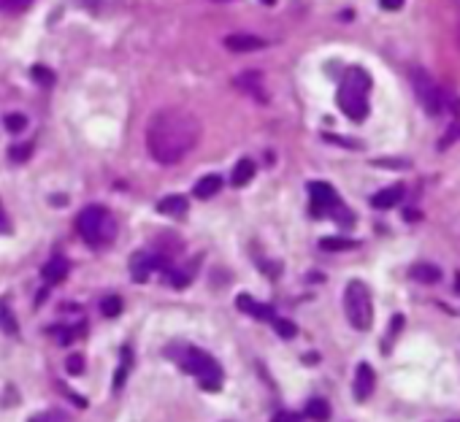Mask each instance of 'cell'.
Segmentation results:
<instances>
[{"label":"cell","mask_w":460,"mask_h":422,"mask_svg":"<svg viewBox=\"0 0 460 422\" xmlns=\"http://www.w3.org/2000/svg\"><path fill=\"white\" fill-rule=\"evenodd\" d=\"M201 138L198 119L184 108L157 111L147 128V149L160 165H174L187 157Z\"/></svg>","instance_id":"6da1fadb"},{"label":"cell","mask_w":460,"mask_h":422,"mask_svg":"<svg viewBox=\"0 0 460 422\" xmlns=\"http://www.w3.org/2000/svg\"><path fill=\"white\" fill-rule=\"evenodd\" d=\"M168 357L176 360L187 374L198 376V385L203 390H219L222 387V368L212 355H206L203 349L187 347V344H171L168 347Z\"/></svg>","instance_id":"7a4b0ae2"},{"label":"cell","mask_w":460,"mask_h":422,"mask_svg":"<svg viewBox=\"0 0 460 422\" xmlns=\"http://www.w3.org/2000/svg\"><path fill=\"white\" fill-rule=\"evenodd\" d=\"M368 90H371V76L360 68H349L338 87V108L349 119L363 122L368 114Z\"/></svg>","instance_id":"3957f363"},{"label":"cell","mask_w":460,"mask_h":422,"mask_svg":"<svg viewBox=\"0 0 460 422\" xmlns=\"http://www.w3.org/2000/svg\"><path fill=\"white\" fill-rule=\"evenodd\" d=\"M76 227H79V236H82L90 247H95V249L109 247V244L117 238V222H114V217H111L103 206H87V209L79 214Z\"/></svg>","instance_id":"277c9868"},{"label":"cell","mask_w":460,"mask_h":422,"mask_svg":"<svg viewBox=\"0 0 460 422\" xmlns=\"http://www.w3.org/2000/svg\"><path fill=\"white\" fill-rule=\"evenodd\" d=\"M344 311L347 320L355 330H368L374 323V303H371V292L360 279H352L344 290Z\"/></svg>","instance_id":"5b68a950"},{"label":"cell","mask_w":460,"mask_h":422,"mask_svg":"<svg viewBox=\"0 0 460 422\" xmlns=\"http://www.w3.org/2000/svg\"><path fill=\"white\" fill-rule=\"evenodd\" d=\"M412 87H414L417 103H420V108H423L425 114H430V117L444 114L447 97H444L441 87L433 81V76H430L425 68H412Z\"/></svg>","instance_id":"8992f818"},{"label":"cell","mask_w":460,"mask_h":422,"mask_svg":"<svg viewBox=\"0 0 460 422\" xmlns=\"http://www.w3.org/2000/svg\"><path fill=\"white\" fill-rule=\"evenodd\" d=\"M309 195H311V214L314 217H331L341 206V198L328 182H311L309 184Z\"/></svg>","instance_id":"52a82bcc"},{"label":"cell","mask_w":460,"mask_h":422,"mask_svg":"<svg viewBox=\"0 0 460 422\" xmlns=\"http://www.w3.org/2000/svg\"><path fill=\"white\" fill-rule=\"evenodd\" d=\"M152 271H168V260L152 252H138L130 258V276L136 282H147Z\"/></svg>","instance_id":"ba28073f"},{"label":"cell","mask_w":460,"mask_h":422,"mask_svg":"<svg viewBox=\"0 0 460 422\" xmlns=\"http://www.w3.org/2000/svg\"><path fill=\"white\" fill-rule=\"evenodd\" d=\"M374 387H376V374H374V368H371L368 363H360V365L355 368V385H352L355 401H360V403L368 401Z\"/></svg>","instance_id":"9c48e42d"},{"label":"cell","mask_w":460,"mask_h":422,"mask_svg":"<svg viewBox=\"0 0 460 422\" xmlns=\"http://www.w3.org/2000/svg\"><path fill=\"white\" fill-rule=\"evenodd\" d=\"M236 306H239L244 314L255 317V320H266V323H271V320L276 317L271 306H266V303H257V300H252L249 295H239V298H236Z\"/></svg>","instance_id":"30bf717a"},{"label":"cell","mask_w":460,"mask_h":422,"mask_svg":"<svg viewBox=\"0 0 460 422\" xmlns=\"http://www.w3.org/2000/svg\"><path fill=\"white\" fill-rule=\"evenodd\" d=\"M225 46L230 52H252V49H263L266 41L257 38V35H249V32H233L225 38Z\"/></svg>","instance_id":"8fae6325"},{"label":"cell","mask_w":460,"mask_h":422,"mask_svg":"<svg viewBox=\"0 0 460 422\" xmlns=\"http://www.w3.org/2000/svg\"><path fill=\"white\" fill-rule=\"evenodd\" d=\"M41 276H44L46 285H60L62 279L68 276V260L52 258L44 268H41Z\"/></svg>","instance_id":"7c38bea8"},{"label":"cell","mask_w":460,"mask_h":422,"mask_svg":"<svg viewBox=\"0 0 460 422\" xmlns=\"http://www.w3.org/2000/svg\"><path fill=\"white\" fill-rule=\"evenodd\" d=\"M401 200H403V187H387V190H379V193L371 198V206L374 209H382V211H387V209H393V206H398Z\"/></svg>","instance_id":"4fadbf2b"},{"label":"cell","mask_w":460,"mask_h":422,"mask_svg":"<svg viewBox=\"0 0 460 422\" xmlns=\"http://www.w3.org/2000/svg\"><path fill=\"white\" fill-rule=\"evenodd\" d=\"M157 211H160V214H165V217L182 220L184 214H187V198H182V195H168V198H163V200H160Z\"/></svg>","instance_id":"5bb4252c"},{"label":"cell","mask_w":460,"mask_h":422,"mask_svg":"<svg viewBox=\"0 0 460 422\" xmlns=\"http://www.w3.org/2000/svg\"><path fill=\"white\" fill-rule=\"evenodd\" d=\"M412 279L414 282H420V285H436V282H441V271H439V265H433V262H417V265H412Z\"/></svg>","instance_id":"9a60e30c"},{"label":"cell","mask_w":460,"mask_h":422,"mask_svg":"<svg viewBox=\"0 0 460 422\" xmlns=\"http://www.w3.org/2000/svg\"><path fill=\"white\" fill-rule=\"evenodd\" d=\"M306 417H311L314 422H328L331 420V406H328V401H322V398H311L306 401Z\"/></svg>","instance_id":"2e32d148"},{"label":"cell","mask_w":460,"mask_h":422,"mask_svg":"<svg viewBox=\"0 0 460 422\" xmlns=\"http://www.w3.org/2000/svg\"><path fill=\"white\" fill-rule=\"evenodd\" d=\"M320 247H322L325 252H347V249H355L358 241L344 238V236H325V238L320 241Z\"/></svg>","instance_id":"e0dca14e"},{"label":"cell","mask_w":460,"mask_h":422,"mask_svg":"<svg viewBox=\"0 0 460 422\" xmlns=\"http://www.w3.org/2000/svg\"><path fill=\"white\" fill-rule=\"evenodd\" d=\"M219 187H222V179H219V176H214V173H212V176H203V179L195 184V198H203V200H206V198H214V195L219 193Z\"/></svg>","instance_id":"ac0fdd59"},{"label":"cell","mask_w":460,"mask_h":422,"mask_svg":"<svg viewBox=\"0 0 460 422\" xmlns=\"http://www.w3.org/2000/svg\"><path fill=\"white\" fill-rule=\"evenodd\" d=\"M255 176V162L252 160H239V165L233 168V187H246Z\"/></svg>","instance_id":"d6986e66"},{"label":"cell","mask_w":460,"mask_h":422,"mask_svg":"<svg viewBox=\"0 0 460 422\" xmlns=\"http://www.w3.org/2000/svg\"><path fill=\"white\" fill-rule=\"evenodd\" d=\"M0 330L6 336H17L19 333V323H17V317H14V311L8 309L6 300H0Z\"/></svg>","instance_id":"ffe728a7"},{"label":"cell","mask_w":460,"mask_h":422,"mask_svg":"<svg viewBox=\"0 0 460 422\" xmlns=\"http://www.w3.org/2000/svg\"><path fill=\"white\" fill-rule=\"evenodd\" d=\"M100 311H103V317H120L122 314V298L120 295H106L100 300Z\"/></svg>","instance_id":"44dd1931"},{"label":"cell","mask_w":460,"mask_h":422,"mask_svg":"<svg viewBox=\"0 0 460 422\" xmlns=\"http://www.w3.org/2000/svg\"><path fill=\"white\" fill-rule=\"evenodd\" d=\"M65 371H68L71 376H82V374H84V355L71 352L68 360H65Z\"/></svg>","instance_id":"7402d4cb"},{"label":"cell","mask_w":460,"mask_h":422,"mask_svg":"<svg viewBox=\"0 0 460 422\" xmlns=\"http://www.w3.org/2000/svg\"><path fill=\"white\" fill-rule=\"evenodd\" d=\"M271 323H274L276 333H279L282 338H295V336H298V327H295V323H290V320H282V317H274Z\"/></svg>","instance_id":"603a6c76"},{"label":"cell","mask_w":460,"mask_h":422,"mask_svg":"<svg viewBox=\"0 0 460 422\" xmlns=\"http://www.w3.org/2000/svg\"><path fill=\"white\" fill-rule=\"evenodd\" d=\"M3 125L8 133H22V130L28 128V117L25 114H8L6 119H3Z\"/></svg>","instance_id":"cb8c5ba5"},{"label":"cell","mask_w":460,"mask_h":422,"mask_svg":"<svg viewBox=\"0 0 460 422\" xmlns=\"http://www.w3.org/2000/svg\"><path fill=\"white\" fill-rule=\"evenodd\" d=\"M127 368H130V349H122V365L117 368V376H114V390H120V387L125 385Z\"/></svg>","instance_id":"d4e9b609"},{"label":"cell","mask_w":460,"mask_h":422,"mask_svg":"<svg viewBox=\"0 0 460 422\" xmlns=\"http://www.w3.org/2000/svg\"><path fill=\"white\" fill-rule=\"evenodd\" d=\"M33 0H0V11L6 14H17V11H25Z\"/></svg>","instance_id":"484cf974"},{"label":"cell","mask_w":460,"mask_h":422,"mask_svg":"<svg viewBox=\"0 0 460 422\" xmlns=\"http://www.w3.org/2000/svg\"><path fill=\"white\" fill-rule=\"evenodd\" d=\"M33 79H35L38 84H52V81H55L52 70H49V68H44V65H35V68H33Z\"/></svg>","instance_id":"4316f807"},{"label":"cell","mask_w":460,"mask_h":422,"mask_svg":"<svg viewBox=\"0 0 460 422\" xmlns=\"http://www.w3.org/2000/svg\"><path fill=\"white\" fill-rule=\"evenodd\" d=\"M168 282H171L174 287H187L190 276H184L182 271H168Z\"/></svg>","instance_id":"83f0119b"},{"label":"cell","mask_w":460,"mask_h":422,"mask_svg":"<svg viewBox=\"0 0 460 422\" xmlns=\"http://www.w3.org/2000/svg\"><path fill=\"white\" fill-rule=\"evenodd\" d=\"M57 387H60L62 392H65V395H68V398H71V401H73V403L79 406V409H84V406H87V401H82V398H79V395H76L73 390H68V387H65V385H57Z\"/></svg>","instance_id":"f1b7e54d"},{"label":"cell","mask_w":460,"mask_h":422,"mask_svg":"<svg viewBox=\"0 0 460 422\" xmlns=\"http://www.w3.org/2000/svg\"><path fill=\"white\" fill-rule=\"evenodd\" d=\"M401 327H403V317L396 314V317H393V323H390V338H396V336H398Z\"/></svg>","instance_id":"f546056e"},{"label":"cell","mask_w":460,"mask_h":422,"mask_svg":"<svg viewBox=\"0 0 460 422\" xmlns=\"http://www.w3.org/2000/svg\"><path fill=\"white\" fill-rule=\"evenodd\" d=\"M271 422H298V417L293 412H279V414L271 417Z\"/></svg>","instance_id":"4dcf8cb0"},{"label":"cell","mask_w":460,"mask_h":422,"mask_svg":"<svg viewBox=\"0 0 460 422\" xmlns=\"http://www.w3.org/2000/svg\"><path fill=\"white\" fill-rule=\"evenodd\" d=\"M376 165H385V168H409L406 160H376Z\"/></svg>","instance_id":"1f68e13d"},{"label":"cell","mask_w":460,"mask_h":422,"mask_svg":"<svg viewBox=\"0 0 460 422\" xmlns=\"http://www.w3.org/2000/svg\"><path fill=\"white\" fill-rule=\"evenodd\" d=\"M379 3H382L385 11H398L401 6H403V0H379Z\"/></svg>","instance_id":"d6a6232c"},{"label":"cell","mask_w":460,"mask_h":422,"mask_svg":"<svg viewBox=\"0 0 460 422\" xmlns=\"http://www.w3.org/2000/svg\"><path fill=\"white\" fill-rule=\"evenodd\" d=\"M28 155H30V146H19V149H14V152H11V157H14V160L28 157Z\"/></svg>","instance_id":"836d02e7"},{"label":"cell","mask_w":460,"mask_h":422,"mask_svg":"<svg viewBox=\"0 0 460 422\" xmlns=\"http://www.w3.org/2000/svg\"><path fill=\"white\" fill-rule=\"evenodd\" d=\"M11 225H8V220H6V214H3V206H0V233H8Z\"/></svg>","instance_id":"e575fe53"},{"label":"cell","mask_w":460,"mask_h":422,"mask_svg":"<svg viewBox=\"0 0 460 422\" xmlns=\"http://www.w3.org/2000/svg\"><path fill=\"white\" fill-rule=\"evenodd\" d=\"M30 422H57L55 417H46V414H35V417H30Z\"/></svg>","instance_id":"d590c367"},{"label":"cell","mask_w":460,"mask_h":422,"mask_svg":"<svg viewBox=\"0 0 460 422\" xmlns=\"http://www.w3.org/2000/svg\"><path fill=\"white\" fill-rule=\"evenodd\" d=\"M263 3H266V6H274L276 0H263Z\"/></svg>","instance_id":"8d00e7d4"},{"label":"cell","mask_w":460,"mask_h":422,"mask_svg":"<svg viewBox=\"0 0 460 422\" xmlns=\"http://www.w3.org/2000/svg\"><path fill=\"white\" fill-rule=\"evenodd\" d=\"M452 3H455V6H458V8H460V0H452Z\"/></svg>","instance_id":"74e56055"},{"label":"cell","mask_w":460,"mask_h":422,"mask_svg":"<svg viewBox=\"0 0 460 422\" xmlns=\"http://www.w3.org/2000/svg\"><path fill=\"white\" fill-rule=\"evenodd\" d=\"M458 41H460V28H458Z\"/></svg>","instance_id":"f35d334b"},{"label":"cell","mask_w":460,"mask_h":422,"mask_svg":"<svg viewBox=\"0 0 460 422\" xmlns=\"http://www.w3.org/2000/svg\"><path fill=\"white\" fill-rule=\"evenodd\" d=\"M452 422H460V420H452Z\"/></svg>","instance_id":"ab89813d"}]
</instances>
